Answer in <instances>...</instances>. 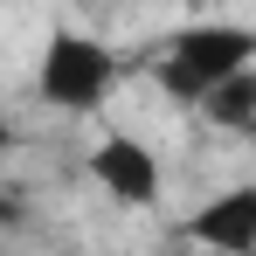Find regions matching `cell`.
<instances>
[{"label":"cell","instance_id":"obj_1","mask_svg":"<svg viewBox=\"0 0 256 256\" xmlns=\"http://www.w3.org/2000/svg\"><path fill=\"white\" fill-rule=\"evenodd\" d=\"M250 56H256V35H250V28L208 21V28H187V35L173 42V56L160 62V84H166V97H180V104H208L228 76L256 70Z\"/></svg>","mask_w":256,"mask_h":256},{"label":"cell","instance_id":"obj_2","mask_svg":"<svg viewBox=\"0 0 256 256\" xmlns=\"http://www.w3.org/2000/svg\"><path fill=\"white\" fill-rule=\"evenodd\" d=\"M118 84V62L104 56V42H90V35H48L42 48V97L48 104H62V111H90V104H104V90Z\"/></svg>","mask_w":256,"mask_h":256},{"label":"cell","instance_id":"obj_3","mask_svg":"<svg viewBox=\"0 0 256 256\" xmlns=\"http://www.w3.org/2000/svg\"><path fill=\"white\" fill-rule=\"evenodd\" d=\"M90 173H97V180H104V194H118L125 208L160 201V160H152L138 138H104V146L90 152Z\"/></svg>","mask_w":256,"mask_h":256},{"label":"cell","instance_id":"obj_4","mask_svg":"<svg viewBox=\"0 0 256 256\" xmlns=\"http://www.w3.org/2000/svg\"><path fill=\"white\" fill-rule=\"evenodd\" d=\"M194 236H201L208 250H228V256H256V187L214 194L208 208L194 214Z\"/></svg>","mask_w":256,"mask_h":256},{"label":"cell","instance_id":"obj_5","mask_svg":"<svg viewBox=\"0 0 256 256\" xmlns=\"http://www.w3.org/2000/svg\"><path fill=\"white\" fill-rule=\"evenodd\" d=\"M201 111H208L214 125H228V132L256 125V70H242V76H228V84L214 90V97L201 104Z\"/></svg>","mask_w":256,"mask_h":256},{"label":"cell","instance_id":"obj_6","mask_svg":"<svg viewBox=\"0 0 256 256\" xmlns=\"http://www.w3.org/2000/svg\"><path fill=\"white\" fill-rule=\"evenodd\" d=\"M0 222H14V201H0Z\"/></svg>","mask_w":256,"mask_h":256},{"label":"cell","instance_id":"obj_7","mask_svg":"<svg viewBox=\"0 0 256 256\" xmlns=\"http://www.w3.org/2000/svg\"><path fill=\"white\" fill-rule=\"evenodd\" d=\"M0 152H7V125H0Z\"/></svg>","mask_w":256,"mask_h":256}]
</instances>
